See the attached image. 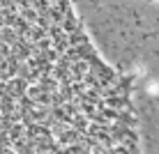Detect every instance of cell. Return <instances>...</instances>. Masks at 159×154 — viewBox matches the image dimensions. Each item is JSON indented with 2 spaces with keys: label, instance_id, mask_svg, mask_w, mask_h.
<instances>
[{
  "label": "cell",
  "instance_id": "1",
  "mask_svg": "<svg viewBox=\"0 0 159 154\" xmlns=\"http://www.w3.org/2000/svg\"><path fill=\"white\" fill-rule=\"evenodd\" d=\"M0 154H141L129 81L72 0H0Z\"/></svg>",
  "mask_w": 159,
  "mask_h": 154
}]
</instances>
